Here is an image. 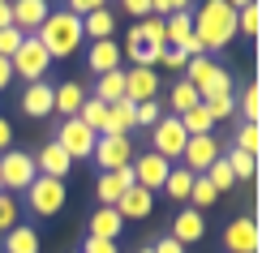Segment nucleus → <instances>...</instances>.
Returning <instances> with one entry per match:
<instances>
[{"label":"nucleus","mask_w":262,"mask_h":253,"mask_svg":"<svg viewBox=\"0 0 262 253\" xmlns=\"http://www.w3.org/2000/svg\"><path fill=\"white\" fill-rule=\"evenodd\" d=\"M236 35H245V39H258L262 35V0L236 9Z\"/></svg>","instance_id":"2f4dec72"},{"label":"nucleus","mask_w":262,"mask_h":253,"mask_svg":"<svg viewBox=\"0 0 262 253\" xmlns=\"http://www.w3.org/2000/svg\"><path fill=\"white\" fill-rule=\"evenodd\" d=\"M35 155H26V150H5V155H0V189L5 193H26L30 189V180H35Z\"/></svg>","instance_id":"20e7f679"},{"label":"nucleus","mask_w":262,"mask_h":253,"mask_svg":"<svg viewBox=\"0 0 262 253\" xmlns=\"http://www.w3.org/2000/svg\"><path fill=\"white\" fill-rule=\"evenodd\" d=\"M159 116H163L159 99H146V103H134V125H142V129H150V125H155Z\"/></svg>","instance_id":"58836bf2"},{"label":"nucleus","mask_w":262,"mask_h":253,"mask_svg":"<svg viewBox=\"0 0 262 253\" xmlns=\"http://www.w3.org/2000/svg\"><path fill=\"white\" fill-rule=\"evenodd\" d=\"M206 112H211V120H228V116H236V99H232V95L211 99V103H206Z\"/></svg>","instance_id":"ea45409f"},{"label":"nucleus","mask_w":262,"mask_h":253,"mask_svg":"<svg viewBox=\"0 0 262 253\" xmlns=\"http://www.w3.org/2000/svg\"><path fill=\"white\" fill-rule=\"evenodd\" d=\"M189 202H193V211H206V206H215V202H220V193H215V185L206 180V176H193Z\"/></svg>","instance_id":"f704fd0d"},{"label":"nucleus","mask_w":262,"mask_h":253,"mask_svg":"<svg viewBox=\"0 0 262 253\" xmlns=\"http://www.w3.org/2000/svg\"><path fill=\"white\" fill-rule=\"evenodd\" d=\"M185 142H189V133L181 129V120L177 116H159L155 125H150V150H155L159 159H168V163H177L181 159V150H185Z\"/></svg>","instance_id":"39448f33"},{"label":"nucleus","mask_w":262,"mask_h":253,"mask_svg":"<svg viewBox=\"0 0 262 253\" xmlns=\"http://www.w3.org/2000/svg\"><path fill=\"white\" fill-rule=\"evenodd\" d=\"M163 30H168V48H177V52L193 39V21H189V13H168V17H163Z\"/></svg>","instance_id":"bb28decb"},{"label":"nucleus","mask_w":262,"mask_h":253,"mask_svg":"<svg viewBox=\"0 0 262 253\" xmlns=\"http://www.w3.org/2000/svg\"><path fill=\"white\" fill-rule=\"evenodd\" d=\"M228 5H232V9H245V5H254V0H228Z\"/></svg>","instance_id":"603ef678"},{"label":"nucleus","mask_w":262,"mask_h":253,"mask_svg":"<svg viewBox=\"0 0 262 253\" xmlns=\"http://www.w3.org/2000/svg\"><path fill=\"white\" fill-rule=\"evenodd\" d=\"M121 232H125V219L116 215V206H99L86 219V236H95V240H121Z\"/></svg>","instance_id":"dca6fc26"},{"label":"nucleus","mask_w":262,"mask_h":253,"mask_svg":"<svg viewBox=\"0 0 262 253\" xmlns=\"http://www.w3.org/2000/svg\"><path fill=\"white\" fill-rule=\"evenodd\" d=\"M125 99L129 103H146V99H159V78L155 69H125Z\"/></svg>","instance_id":"ddd939ff"},{"label":"nucleus","mask_w":262,"mask_h":253,"mask_svg":"<svg viewBox=\"0 0 262 253\" xmlns=\"http://www.w3.org/2000/svg\"><path fill=\"white\" fill-rule=\"evenodd\" d=\"M9 82H13V64L0 56V90H9Z\"/></svg>","instance_id":"09e8293b"},{"label":"nucleus","mask_w":262,"mask_h":253,"mask_svg":"<svg viewBox=\"0 0 262 253\" xmlns=\"http://www.w3.org/2000/svg\"><path fill=\"white\" fill-rule=\"evenodd\" d=\"M0 193H5V189H0Z\"/></svg>","instance_id":"6e6d98bb"},{"label":"nucleus","mask_w":262,"mask_h":253,"mask_svg":"<svg viewBox=\"0 0 262 253\" xmlns=\"http://www.w3.org/2000/svg\"><path fill=\"white\" fill-rule=\"evenodd\" d=\"M189 189H193V172H185L181 163H172L168 180H163V193H168L172 202H189Z\"/></svg>","instance_id":"c85d7f7f"},{"label":"nucleus","mask_w":262,"mask_h":253,"mask_svg":"<svg viewBox=\"0 0 262 253\" xmlns=\"http://www.w3.org/2000/svg\"><path fill=\"white\" fill-rule=\"evenodd\" d=\"M202 176H206V180L215 185V193H228V189H232V185H236V176H232V168H228V163H224V155L215 159V163H211V168H206Z\"/></svg>","instance_id":"c9c22d12"},{"label":"nucleus","mask_w":262,"mask_h":253,"mask_svg":"<svg viewBox=\"0 0 262 253\" xmlns=\"http://www.w3.org/2000/svg\"><path fill=\"white\" fill-rule=\"evenodd\" d=\"M159 64H168L172 73H185V64H189V56H185V52H177V48H163V56H159Z\"/></svg>","instance_id":"79ce46f5"},{"label":"nucleus","mask_w":262,"mask_h":253,"mask_svg":"<svg viewBox=\"0 0 262 253\" xmlns=\"http://www.w3.org/2000/svg\"><path fill=\"white\" fill-rule=\"evenodd\" d=\"M116 215L121 219H146V215H155V193H146V189H125L121 193V202H116Z\"/></svg>","instance_id":"aec40b11"},{"label":"nucleus","mask_w":262,"mask_h":253,"mask_svg":"<svg viewBox=\"0 0 262 253\" xmlns=\"http://www.w3.org/2000/svg\"><path fill=\"white\" fill-rule=\"evenodd\" d=\"M138 253H150V245H146V249H138Z\"/></svg>","instance_id":"864d4df0"},{"label":"nucleus","mask_w":262,"mask_h":253,"mask_svg":"<svg viewBox=\"0 0 262 253\" xmlns=\"http://www.w3.org/2000/svg\"><path fill=\"white\" fill-rule=\"evenodd\" d=\"M21 39H26V35H21V30H13V26H9V30H0V56H13V52H17V43Z\"/></svg>","instance_id":"a19ab883"},{"label":"nucleus","mask_w":262,"mask_h":253,"mask_svg":"<svg viewBox=\"0 0 262 253\" xmlns=\"http://www.w3.org/2000/svg\"><path fill=\"white\" fill-rule=\"evenodd\" d=\"M91 159L99 163L103 172H121V168L134 163V142H129V137H112V133H99V137H95Z\"/></svg>","instance_id":"6e6552de"},{"label":"nucleus","mask_w":262,"mask_h":253,"mask_svg":"<svg viewBox=\"0 0 262 253\" xmlns=\"http://www.w3.org/2000/svg\"><path fill=\"white\" fill-rule=\"evenodd\" d=\"M125 189H134V168H121V172H103L99 180H95V197H99V206H116Z\"/></svg>","instance_id":"4468645a"},{"label":"nucleus","mask_w":262,"mask_h":253,"mask_svg":"<svg viewBox=\"0 0 262 253\" xmlns=\"http://www.w3.org/2000/svg\"><path fill=\"white\" fill-rule=\"evenodd\" d=\"M9 26H13V13H9V0H5L0 5V30H9Z\"/></svg>","instance_id":"8fccbe9b"},{"label":"nucleus","mask_w":262,"mask_h":253,"mask_svg":"<svg viewBox=\"0 0 262 253\" xmlns=\"http://www.w3.org/2000/svg\"><path fill=\"white\" fill-rule=\"evenodd\" d=\"M82 103H86V90H82L78 82H60V86H56V95H52V112L64 116V120L78 116V112H82Z\"/></svg>","instance_id":"412c9836"},{"label":"nucleus","mask_w":262,"mask_h":253,"mask_svg":"<svg viewBox=\"0 0 262 253\" xmlns=\"http://www.w3.org/2000/svg\"><path fill=\"white\" fill-rule=\"evenodd\" d=\"M82 253H121V249H116V240H95V236H86Z\"/></svg>","instance_id":"c03bdc74"},{"label":"nucleus","mask_w":262,"mask_h":253,"mask_svg":"<svg viewBox=\"0 0 262 253\" xmlns=\"http://www.w3.org/2000/svg\"><path fill=\"white\" fill-rule=\"evenodd\" d=\"M138 35H142V43L146 48H168V30H163V17H142L138 21Z\"/></svg>","instance_id":"473e14b6"},{"label":"nucleus","mask_w":262,"mask_h":253,"mask_svg":"<svg viewBox=\"0 0 262 253\" xmlns=\"http://www.w3.org/2000/svg\"><path fill=\"white\" fill-rule=\"evenodd\" d=\"M52 142H56V146H60L73 163H78V159H91V150H95V133L82 125L78 116L60 120V129H56V137H52Z\"/></svg>","instance_id":"0eeeda50"},{"label":"nucleus","mask_w":262,"mask_h":253,"mask_svg":"<svg viewBox=\"0 0 262 253\" xmlns=\"http://www.w3.org/2000/svg\"><path fill=\"white\" fill-rule=\"evenodd\" d=\"M172 13H193V0H172Z\"/></svg>","instance_id":"3c124183"},{"label":"nucleus","mask_w":262,"mask_h":253,"mask_svg":"<svg viewBox=\"0 0 262 253\" xmlns=\"http://www.w3.org/2000/svg\"><path fill=\"white\" fill-rule=\"evenodd\" d=\"M150 253H185V245H177L172 236H159L155 245H150Z\"/></svg>","instance_id":"de8ad7c7"},{"label":"nucleus","mask_w":262,"mask_h":253,"mask_svg":"<svg viewBox=\"0 0 262 253\" xmlns=\"http://www.w3.org/2000/svg\"><path fill=\"white\" fill-rule=\"evenodd\" d=\"M17 215H21V211H17V197H13V193H0V236L13 232V227L21 223Z\"/></svg>","instance_id":"4c0bfd02"},{"label":"nucleus","mask_w":262,"mask_h":253,"mask_svg":"<svg viewBox=\"0 0 262 253\" xmlns=\"http://www.w3.org/2000/svg\"><path fill=\"white\" fill-rule=\"evenodd\" d=\"M73 168V159L64 155V150L56 146V142H48V146H39V155H35V172L39 176H52V180H64Z\"/></svg>","instance_id":"f3484780"},{"label":"nucleus","mask_w":262,"mask_h":253,"mask_svg":"<svg viewBox=\"0 0 262 253\" xmlns=\"http://www.w3.org/2000/svg\"><path fill=\"white\" fill-rule=\"evenodd\" d=\"M0 5H5V0H0Z\"/></svg>","instance_id":"5fc2aeb1"},{"label":"nucleus","mask_w":262,"mask_h":253,"mask_svg":"<svg viewBox=\"0 0 262 253\" xmlns=\"http://www.w3.org/2000/svg\"><path fill=\"white\" fill-rule=\"evenodd\" d=\"M236 112L245 116V125H262V86L258 82H249L241 99H236Z\"/></svg>","instance_id":"cd10ccee"},{"label":"nucleus","mask_w":262,"mask_h":253,"mask_svg":"<svg viewBox=\"0 0 262 253\" xmlns=\"http://www.w3.org/2000/svg\"><path fill=\"white\" fill-rule=\"evenodd\" d=\"M206 236V219H202V211H181L177 219H172V240L177 245H193V240H202Z\"/></svg>","instance_id":"6ab92c4d"},{"label":"nucleus","mask_w":262,"mask_h":253,"mask_svg":"<svg viewBox=\"0 0 262 253\" xmlns=\"http://www.w3.org/2000/svg\"><path fill=\"white\" fill-rule=\"evenodd\" d=\"M5 150H13V125H9V116H0V155Z\"/></svg>","instance_id":"49530a36"},{"label":"nucleus","mask_w":262,"mask_h":253,"mask_svg":"<svg viewBox=\"0 0 262 253\" xmlns=\"http://www.w3.org/2000/svg\"><path fill=\"white\" fill-rule=\"evenodd\" d=\"M189 21H193V39L206 52H220V48H228L236 39V9L228 0H202L189 13Z\"/></svg>","instance_id":"f257e3e1"},{"label":"nucleus","mask_w":262,"mask_h":253,"mask_svg":"<svg viewBox=\"0 0 262 253\" xmlns=\"http://www.w3.org/2000/svg\"><path fill=\"white\" fill-rule=\"evenodd\" d=\"M168 103H172V116H181V112H189L193 103H202V99H198V90H193L189 82L181 78L177 86H172V95H168Z\"/></svg>","instance_id":"72a5a7b5"},{"label":"nucleus","mask_w":262,"mask_h":253,"mask_svg":"<svg viewBox=\"0 0 262 253\" xmlns=\"http://www.w3.org/2000/svg\"><path fill=\"white\" fill-rule=\"evenodd\" d=\"M9 13H13V30L35 35V30L43 26V17L52 13V5L48 0H9Z\"/></svg>","instance_id":"f8f14e48"},{"label":"nucleus","mask_w":262,"mask_h":253,"mask_svg":"<svg viewBox=\"0 0 262 253\" xmlns=\"http://www.w3.org/2000/svg\"><path fill=\"white\" fill-rule=\"evenodd\" d=\"M64 9L78 13V17H86V13H95V9H107V0H64Z\"/></svg>","instance_id":"37998d69"},{"label":"nucleus","mask_w":262,"mask_h":253,"mask_svg":"<svg viewBox=\"0 0 262 253\" xmlns=\"http://www.w3.org/2000/svg\"><path fill=\"white\" fill-rule=\"evenodd\" d=\"M129 129H134V103H129V99H121V103H107L103 133H112V137H129Z\"/></svg>","instance_id":"4be33fe9"},{"label":"nucleus","mask_w":262,"mask_h":253,"mask_svg":"<svg viewBox=\"0 0 262 253\" xmlns=\"http://www.w3.org/2000/svg\"><path fill=\"white\" fill-rule=\"evenodd\" d=\"M52 95H56V86H52V82H30L26 95H21V112H26L30 120L52 116Z\"/></svg>","instance_id":"a211bd4d"},{"label":"nucleus","mask_w":262,"mask_h":253,"mask_svg":"<svg viewBox=\"0 0 262 253\" xmlns=\"http://www.w3.org/2000/svg\"><path fill=\"white\" fill-rule=\"evenodd\" d=\"M35 39L48 48V56L52 60H64V56H73V52L82 48V17L78 13H69V9H52L48 17H43V26L35 30Z\"/></svg>","instance_id":"f03ea898"},{"label":"nucleus","mask_w":262,"mask_h":253,"mask_svg":"<svg viewBox=\"0 0 262 253\" xmlns=\"http://www.w3.org/2000/svg\"><path fill=\"white\" fill-rule=\"evenodd\" d=\"M224 163L232 168L236 180H254V176H258V159H254V155H245V150H236V146H228V150H224Z\"/></svg>","instance_id":"7c9ffc66"},{"label":"nucleus","mask_w":262,"mask_h":253,"mask_svg":"<svg viewBox=\"0 0 262 253\" xmlns=\"http://www.w3.org/2000/svg\"><path fill=\"white\" fill-rule=\"evenodd\" d=\"M177 120H181V129H185V133H189V137H202V133H211V129H215L211 112H206V103H193L189 112H181Z\"/></svg>","instance_id":"a878e982"},{"label":"nucleus","mask_w":262,"mask_h":253,"mask_svg":"<svg viewBox=\"0 0 262 253\" xmlns=\"http://www.w3.org/2000/svg\"><path fill=\"white\" fill-rule=\"evenodd\" d=\"M95 99L121 103L125 99V69H112V73H103V78H95Z\"/></svg>","instance_id":"393cba45"},{"label":"nucleus","mask_w":262,"mask_h":253,"mask_svg":"<svg viewBox=\"0 0 262 253\" xmlns=\"http://www.w3.org/2000/svg\"><path fill=\"white\" fill-rule=\"evenodd\" d=\"M232 146L258 159V150H262V125H241V129H236V142H232Z\"/></svg>","instance_id":"e433bc0d"},{"label":"nucleus","mask_w":262,"mask_h":253,"mask_svg":"<svg viewBox=\"0 0 262 253\" xmlns=\"http://www.w3.org/2000/svg\"><path fill=\"white\" fill-rule=\"evenodd\" d=\"M26 206H30V215H39V219L60 215V206H64V180L35 176V180H30V189H26Z\"/></svg>","instance_id":"423d86ee"},{"label":"nucleus","mask_w":262,"mask_h":253,"mask_svg":"<svg viewBox=\"0 0 262 253\" xmlns=\"http://www.w3.org/2000/svg\"><path fill=\"white\" fill-rule=\"evenodd\" d=\"M0 240H5V253H39V232L30 223H17L13 232H5Z\"/></svg>","instance_id":"b1692460"},{"label":"nucleus","mask_w":262,"mask_h":253,"mask_svg":"<svg viewBox=\"0 0 262 253\" xmlns=\"http://www.w3.org/2000/svg\"><path fill=\"white\" fill-rule=\"evenodd\" d=\"M78 120H82L86 129H91L95 137H99V133H103V120H107V103H103V99H95V95H86V103H82Z\"/></svg>","instance_id":"c756f323"},{"label":"nucleus","mask_w":262,"mask_h":253,"mask_svg":"<svg viewBox=\"0 0 262 253\" xmlns=\"http://www.w3.org/2000/svg\"><path fill=\"white\" fill-rule=\"evenodd\" d=\"M9 64H13V78H21V82H43L52 73V56H48V48L35 39V35H26L17 43V52L9 56Z\"/></svg>","instance_id":"7ed1b4c3"},{"label":"nucleus","mask_w":262,"mask_h":253,"mask_svg":"<svg viewBox=\"0 0 262 253\" xmlns=\"http://www.w3.org/2000/svg\"><path fill=\"white\" fill-rule=\"evenodd\" d=\"M112 30H116V13H112V9H95V13L82 17V35L95 39V43H99V39H112Z\"/></svg>","instance_id":"5701e85b"},{"label":"nucleus","mask_w":262,"mask_h":253,"mask_svg":"<svg viewBox=\"0 0 262 253\" xmlns=\"http://www.w3.org/2000/svg\"><path fill=\"white\" fill-rule=\"evenodd\" d=\"M220 155H224V146L215 142V133L189 137V142H185V150H181V168H185V172H193V176H202Z\"/></svg>","instance_id":"9d476101"},{"label":"nucleus","mask_w":262,"mask_h":253,"mask_svg":"<svg viewBox=\"0 0 262 253\" xmlns=\"http://www.w3.org/2000/svg\"><path fill=\"white\" fill-rule=\"evenodd\" d=\"M224 249L228 253H258L262 249V227L254 215H236L232 223L224 227Z\"/></svg>","instance_id":"1a4fd4ad"},{"label":"nucleus","mask_w":262,"mask_h":253,"mask_svg":"<svg viewBox=\"0 0 262 253\" xmlns=\"http://www.w3.org/2000/svg\"><path fill=\"white\" fill-rule=\"evenodd\" d=\"M134 185L138 189H146V193H155V189H163V180H168V172H172V163L168 159H159L155 150H142V155H134Z\"/></svg>","instance_id":"9b49d317"},{"label":"nucleus","mask_w":262,"mask_h":253,"mask_svg":"<svg viewBox=\"0 0 262 253\" xmlns=\"http://www.w3.org/2000/svg\"><path fill=\"white\" fill-rule=\"evenodd\" d=\"M86 69H91L95 78H103V73L121 69V43H112V39L91 43V48H86Z\"/></svg>","instance_id":"2eb2a0df"},{"label":"nucleus","mask_w":262,"mask_h":253,"mask_svg":"<svg viewBox=\"0 0 262 253\" xmlns=\"http://www.w3.org/2000/svg\"><path fill=\"white\" fill-rule=\"evenodd\" d=\"M121 9L134 17H150V0H121Z\"/></svg>","instance_id":"a18cd8bd"}]
</instances>
